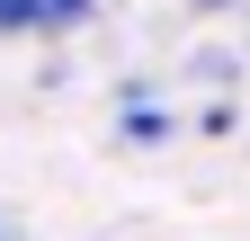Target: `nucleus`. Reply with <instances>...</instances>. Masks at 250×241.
I'll use <instances>...</instances> for the list:
<instances>
[{
  "mask_svg": "<svg viewBox=\"0 0 250 241\" xmlns=\"http://www.w3.org/2000/svg\"><path fill=\"white\" fill-rule=\"evenodd\" d=\"M27 27H45V0H0V36H27Z\"/></svg>",
  "mask_w": 250,
  "mask_h": 241,
  "instance_id": "f257e3e1",
  "label": "nucleus"
},
{
  "mask_svg": "<svg viewBox=\"0 0 250 241\" xmlns=\"http://www.w3.org/2000/svg\"><path fill=\"white\" fill-rule=\"evenodd\" d=\"M125 134H134V143H161L170 116H161V107H125Z\"/></svg>",
  "mask_w": 250,
  "mask_h": 241,
  "instance_id": "f03ea898",
  "label": "nucleus"
},
{
  "mask_svg": "<svg viewBox=\"0 0 250 241\" xmlns=\"http://www.w3.org/2000/svg\"><path fill=\"white\" fill-rule=\"evenodd\" d=\"M62 18H89V0H45V27H62Z\"/></svg>",
  "mask_w": 250,
  "mask_h": 241,
  "instance_id": "7ed1b4c3",
  "label": "nucleus"
}]
</instances>
